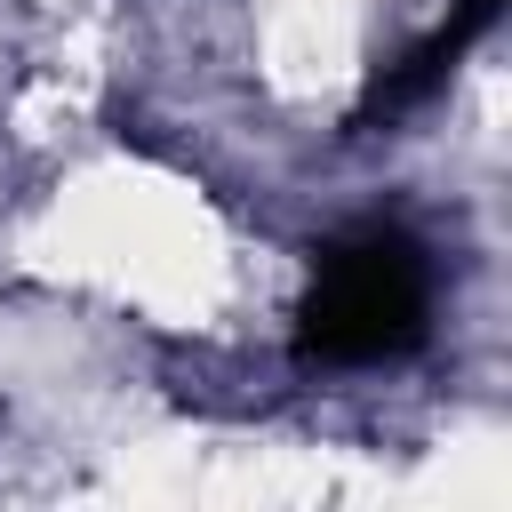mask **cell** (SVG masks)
Here are the masks:
<instances>
[{"label":"cell","mask_w":512,"mask_h":512,"mask_svg":"<svg viewBox=\"0 0 512 512\" xmlns=\"http://www.w3.org/2000/svg\"><path fill=\"white\" fill-rule=\"evenodd\" d=\"M496 8H504V0H456V8H448V24H432V32H424V40L408 48V56H392V64L376 72V88H368L360 120H376V112L392 120V112L424 104V96H432V88H440V80H448V72L464 64V48H472V40H480V32L496 24Z\"/></svg>","instance_id":"cell-2"},{"label":"cell","mask_w":512,"mask_h":512,"mask_svg":"<svg viewBox=\"0 0 512 512\" xmlns=\"http://www.w3.org/2000/svg\"><path fill=\"white\" fill-rule=\"evenodd\" d=\"M432 328V256L408 224L368 216L312 248V296L296 312L304 368H376L416 352Z\"/></svg>","instance_id":"cell-1"}]
</instances>
